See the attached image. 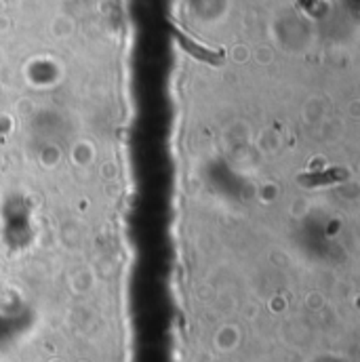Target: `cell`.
Masks as SVG:
<instances>
[{
  "mask_svg": "<svg viewBox=\"0 0 360 362\" xmlns=\"http://www.w3.org/2000/svg\"><path fill=\"white\" fill-rule=\"evenodd\" d=\"M350 173L346 169H331V171H323V173H308V175H299L297 181L301 185H333V183H339V181L348 180Z\"/></svg>",
  "mask_w": 360,
  "mask_h": 362,
  "instance_id": "cell-1",
  "label": "cell"
}]
</instances>
